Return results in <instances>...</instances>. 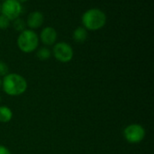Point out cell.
<instances>
[{
  "instance_id": "6da1fadb",
  "label": "cell",
  "mask_w": 154,
  "mask_h": 154,
  "mask_svg": "<svg viewBox=\"0 0 154 154\" xmlns=\"http://www.w3.org/2000/svg\"><path fill=\"white\" fill-rule=\"evenodd\" d=\"M4 92L10 96H19L27 89L25 78L18 74H8L2 81Z\"/></svg>"
},
{
  "instance_id": "7a4b0ae2",
  "label": "cell",
  "mask_w": 154,
  "mask_h": 154,
  "mask_svg": "<svg viewBox=\"0 0 154 154\" xmlns=\"http://www.w3.org/2000/svg\"><path fill=\"white\" fill-rule=\"evenodd\" d=\"M81 21L84 28L96 31L105 26L106 23V15L105 12L99 8H91L83 14Z\"/></svg>"
},
{
  "instance_id": "3957f363",
  "label": "cell",
  "mask_w": 154,
  "mask_h": 154,
  "mask_svg": "<svg viewBox=\"0 0 154 154\" xmlns=\"http://www.w3.org/2000/svg\"><path fill=\"white\" fill-rule=\"evenodd\" d=\"M17 45L19 49L26 54L35 51L39 45V37L32 29L22 31L17 38Z\"/></svg>"
},
{
  "instance_id": "277c9868",
  "label": "cell",
  "mask_w": 154,
  "mask_h": 154,
  "mask_svg": "<svg viewBox=\"0 0 154 154\" xmlns=\"http://www.w3.org/2000/svg\"><path fill=\"white\" fill-rule=\"evenodd\" d=\"M125 139L130 143H139L145 137L144 128L138 123H133L124 130Z\"/></svg>"
},
{
  "instance_id": "5b68a950",
  "label": "cell",
  "mask_w": 154,
  "mask_h": 154,
  "mask_svg": "<svg viewBox=\"0 0 154 154\" xmlns=\"http://www.w3.org/2000/svg\"><path fill=\"white\" fill-rule=\"evenodd\" d=\"M23 7L18 0H5L1 5L2 15L10 21L18 18L22 13Z\"/></svg>"
},
{
  "instance_id": "8992f818",
  "label": "cell",
  "mask_w": 154,
  "mask_h": 154,
  "mask_svg": "<svg viewBox=\"0 0 154 154\" xmlns=\"http://www.w3.org/2000/svg\"><path fill=\"white\" fill-rule=\"evenodd\" d=\"M73 49L68 43L60 42L53 46V55L60 63L70 62L73 58Z\"/></svg>"
},
{
  "instance_id": "52a82bcc",
  "label": "cell",
  "mask_w": 154,
  "mask_h": 154,
  "mask_svg": "<svg viewBox=\"0 0 154 154\" xmlns=\"http://www.w3.org/2000/svg\"><path fill=\"white\" fill-rule=\"evenodd\" d=\"M41 41L46 45H52L57 40V32L51 26L44 27L40 34Z\"/></svg>"
},
{
  "instance_id": "ba28073f",
  "label": "cell",
  "mask_w": 154,
  "mask_h": 154,
  "mask_svg": "<svg viewBox=\"0 0 154 154\" xmlns=\"http://www.w3.org/2000/svg\"><path fill=\"white\" fill-rule=\"evenodd\" d=\"M44 16L42 12L40 11H33L28 15L27 17V25L31 29L39 28L43 24Z\"/></svg>"
},
{
  "instance_id": "9c48e42d",
  "label": "cell",
  "mask_w": 154,
  "mask_h": 154,
  "mask_svg": "<svg viewBox=\"0 0 154 154\" xmlns=\"http://www.w3.org/2000/svg\"><path fill=\"white\" fill-rule=\"evenodd\" d=\"M72 37L77 43H84L88 38L87 29L82 27V26H79V27L76 28L74 30V32H73Z\"/></svg>"
},
{
  "instance_id": "30bf717a",
  "label": "cell",
  "mask_w": 154,
  "mask_h": 154,
  "mask_svg": "<svg viewBox=\"0 0 154 154\" xmlns=\"http://www.w3.org/2000/svg\"><path fill=\"white\" fill-rule=\"evenodd\" d=\"M13 118V112L7 106H0V122L1 123H8Z\"/></svg>"
},
{
  "instance_id": "8fae6325",
  "label": "cell",
  "mask_w": 154,
  "mask_h": 154,
  "mask_svg": "<svg viewBox=\"0 0 154 154\" xmlns=\"http://www.w3.org/2000/svg\"><path fill=\"white\" fill-rule=\"evenodd\" d=\"M36 55L37 57L42 60V61H45V60H48L51 55V50L47 47H41L37 53H36Z\"/></svg>"
},
{
  "instance_id": "7c38bea8",
  "label": "cell",
  "mask_w": 154,
  "mask_h": 154,
  "mask_svg": "<svg viewBox=\"0 0 154 154\" xmlns=\"http://www.w3.org/2000/svg\"><path fill=\"white\" fill-rule=\"evenodd\" d=\"M13 26H14V28L16 31L22 32V31L25 30V22H24L22 18L18 17V18H16V19L14 20Z\"/></svg>"
},
{
  "instance_id": "4fadbf2b",
  "label": "cell",
  "mask_w": 154,
  "mask_h": 154,
  "mask_svg": "<svg viewBox=\"0 0 154 154\" xmlns=\"http://www.w3.org/2000/svg\"><path fill=\"white\" fill-rule=\"evenodd\" d=\"M9 74V68H8V65L3 62V61H0V76H5Z\"/></svg>"
},
{
  "instance_id": "5bb4252c",
  "label": "cell",
  "mask_w": 154,
  "mask_h": 154,
  "mask_svg": "<svg viewBox=\"0 0 154 154\" xmlns=\"http://www.w3.org/2000/svg\"><path fill=\"white\" fill-rule=\"evenodd\" d=\"M10 25V20L5 15H0V29H6Z\"/></svg>"
},
{
  "instance_id": "9a60e30c",
  "label": "cell",
  "mask_w": 154,
  "mask_h": 154,
  "mask_svg": "<svg viewBox=\"0 0 154 154\" xmlns=\"http://www.w3.org/2000/svg\"><path fill=\"white\" fill-rule=\"evenodd\" d=\"M0 154H11V152L6 147L0 145Z\"/></svg>"
},
{
  "instance_id": "2e32d148",
  "label": "cell",
  "mask_w": 154,
  "mask_h": 154,
  "mask_svg": "<svg viewBox=\"0 0 154 154\" xmlns=\"http://www.w3.org/2000/svg\"><path fill=\"white\" fill-rule=\"evenodd\" d=\"M20 3H23V2H26V1H28V0H18Z\"/></svg>"
},
{
  "instance_id": "e0dca14e",
  "label": "cell",
  "mask_w": 154,
  "mask_h": 154,
  "mask_svg": "<svg viewBox=\"0 0 154 154\" xmlns=\"http://www.w3.org/2000/svg\"><path fill=\"white\" fill-rule=\"evenodd\" d=\"M1 86H2V80L0 79V88H1Z\"/></svg>"
},
{
  "instance_id": "ac0fdd59",
  "label": "cell",
  "mask_w": 154,
  "mask_h": 154,
  "mask_svg": "<svg viewBox=\"0 0 154 154\" xmlns=\"http://www.w3.org/2000/svg\"><path fill=\"white\" fill-rule=\"evenodd\" d=\"M0 11H1V5H0Z\"/></svg>"
},
{
  "instance_id": "d6986e66",
  "label": "cell",
  "mask_w": 154,
  "mask_h": 154,
  "mask_svg": "<svg viewBox=\"0 0 154 154\" xmlns=\"http://www.w3.org/2000/svg\"><path fill=\"white\" fill-rule=\"evenodd\" d=\"M0 101H1V98H0Z\"/></svg>"
},
{
  "instance_id": "ffe728a7",
  "label": "cell",
  "mask_w": 154,
  "mask_h": 154,
  "mask_svg": "<svg viewBox=\"0 0 154 154\" xmlns=\"http://www.w3.org/2000/svg\"></svg>"
}]
</instances>
